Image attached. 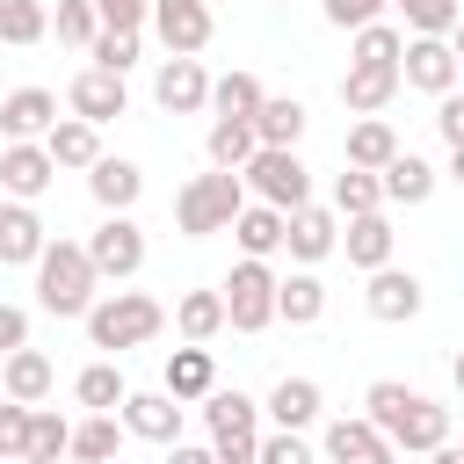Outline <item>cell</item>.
Returning <instances> with one entry per match:
<instances>
[{"mask_svg": "<svg viewBox=\"0 0 464 464\" xmlns=\"http://www.w3.org/2000/svg\"><path fill=\"white\" fill-rule=\"evenodd\" d=\"M399 160V138H392V123L384 116H362L355 130H348V167H362V174H384Z\"/></svg>", "mask_w": 464, "mask_h": 464, "instance_id": "cell-27", "label": "cell"}, {"mask_svg": "<svg viewBox=\"0 0 464 464\" xmlns=\"http://www.w3.org/2000/svg\"><path fill=\"white\" fill-rule=\"evenodd\" d=\"M174 326H181V341H218L225 334V290H188L181 304H174Z\"/></svg>", "mask_w": 464, "mask_h": 464, "instance_id": "cell-28", "label": "cell"}, {"mask_svg": "<svg viewBox=\"0 0 464 464\" xmlns=\"http://www.w3.org/2000/svg\"><path fill=\"white\" fill-rule=\"evenodd\" d=\"M362 304H370V319L399 326V319H413V312H420V276H406V268H377V276H370V290H362Z\"/></svg>", "mask_w": 464, "mask_h": 464, "instance_id": "cell-15", "label": "cell"}, {"mask_svg": "<svg viewBox=\"0 0 464 464\" xmlns=\"http://www.w3.org/2000/svg\"><path fill=\"white\" fill-rule=\"evenodd\" d=\"M58 450H72V428H65L58 413H36V420H29V457H36V464H58ZM29 457H22V464H29Z\"/></svg>", "mask_w": 464, "mask_h": 464, "instance_id": "cell-45", "label": "cell"}, {"mask_svg": "<svg viewBox=\"0 0 464 464\" xmlns=\"http://www.w3.org/2000/svg\"><path fill=\"white\" fill-rule=\"evenodd\" d=\"M160 392H167V399H210V392H218V362H210V348H196V341H188V348H174V355H167V384H160Z\"/></svg>", "mask_w": 464, "mask_h": 464, "instance_id": "cell-21", "label": "cell"}, {"mask_svg": "<svg viewBox=\"0 0 464 464\" xmlns=\"http://www.w3.org/2000/svg\"><path fill=\"white\" fill-rule=\"evenodd\" d=\"M254 413H261V406H254L246 392H210V399H203L218 464H254V457H261V420H254Z\"/></svg>", "mask_w": 464, "mask_h": 464, "instance_id": "cell-4", "label": "cell"}, {"mask_svg": "<svg viewBox=\"0 0 464 464\" xmlns=\"http://www.w3.org/2000/svg\"><path fill=\"white\" fill-rule=\"evenodd\" d=\"M261 102H268V94H261V80H254V72H225V80H210V109H218V116L254 123V116H261Z\"/></svg>", "mask_w": 464, "mask_h": 464, "instance_id": "cell-33", "label": "cell"}, {"mask_svg": "<svg viewBox=\"0 0 464 464\" xmlns=\"http://www.w3.org/2000/svg\"><path fill=\"white\" fill-rule=\"evenodd\" d=\"M326 464H399V450L370 420H334L326 428Z\"/></svg>", "mask_w": 464, "mask_h": 464, "instance_id": "cell-17", "label": "cell"}, {"mask_svg": "<svg viewBox=\"0 0 464 464\" xmlns=\"http://www.w3.org/2000/svg\"><path fill=\"white\" fill-rule=\"evenodd\" d=\"M94 261H87V246H72V239H51L44 246V261H36V304L51 312V319H87L94 312Z\"/></svg>", "mask_w": 464, "mask_h": 464, "instance_id": "cell-1", "label": "cell"}, {"mask_svg": "<svg viewBox=\"0 0 464 464\" xmlns=\"http://www.w3.org/2000/svg\"><path fill=\"white\" fill-rule=\"evenodd\" d=\"M283 246H290L297 261H326V254L341 246V225H334V210H319V203L290 210V225H283Z\"/></svg>", "mask_w": 464, "mask_h": 464, "instance_id": "cell-19", "label": "cell"}, {"mask_svg": "<svg viewBox=\"0 0 464 464\" xmlns=\"http://www.w3.org/2000/svg\"><path fill=\"white\" fill-rule=\"evenodd\" d=\"M14 348H29V312L0 304V355H14Z\"/></svg>", "mask_w": 464, "mask_h": 464, "instance_id": "cell-49", "label": "cell"}, {"mask_svg": "<svg viewBox=\"0 0 464 464\" xmlns=\"http://www.w3.org/2000/svg\"><path fill=\"white\" fill-rule=\"evenodd\" d=\"M203 145H210V167H225V174H246V160L261 152V138H254V123H239V116H218Z\"/></svg>", "mask_w": 464, "mask_h": 464, "instance_id": "cell-26", "label": "cell"}, {"mask_svg": "<svg viewBox=\"0 0 464 464\" xmlns=\"http://www.w3.org/2000/svg\"><path fill=\"white\" fill-rule=\"evenodd\" d=\"M246 210V181L239 174H196L181 196H174V225L188 232V239H210V232H232V218Z\"/></svg>", "mask_w": 464, "mask_h": 464, "instance_id": "cell-2", "label": "cell"}, {"mask_svg": "<svg viewBox=\"0 0 464 464\" xmlns=\"http://www.w3.org/2000/svg\"><path fill=\"white\" fill-rule=\"evenodd\" d=\"M348 261L355 268H392V225H384V210H370V218H348Z\"/></svg>", "mask_w": 464, "mask_h": 464, "instance_id": "cell-30", "label": "cell"}, {"mask_svg": "<svg viewBox=\"0 0 464 464\" xmlns=\"http://www.w3.org/2000/svg\"><path fill=\"white\" fill-rule=\"evenodd\" d=\"M102 29H145L152 22V0H94Z\"/></svg>", "mask_w": 464, "mask_h": 464, "instance_id": "cell-47", "label": "cell"}, {"mask_svg": "<svg viewBox=\"0 0 464 464\" xmlns=\"http://www.w3.org/2000/svg\"><path fill=\"white\" fill-rule=\"evenodd\" d=\"M428 464H464V450H457V442H442V450H435Z\"/></svg>", "mask_w": 464, "mask_h": 464, "instance_id": "cell-52", "label": "cell"}, {"mask_svg": "<svg viewBox=\"0 0 464 464\" xmlns=\"http://www.w3.org/2000/svg\"><path fill=\"white\" fill-rule=\"evenodd\" d=\"M29 420H36V406L0 399V457H7V464H22V457H29Z\"/></svg>", "mask_w": 464, "mask_h": 464, "instance_id": "cell-43", "label": "cell"}, {"mask_svg": "<svg viewBox=\"0 0 464 464\" xmlns=\"http://www.w3.org/2000/svg\"><path fill=\"white\" fill-rule=\"evenodd\" d=\"M72 392H80V406H94V413H116V406L130 399V384H123V370H116V362H87Z\"/></svg>", "mask_w": 464, "mask_h": 464, "instance_id": "cell-36", "label": "cell"}, {"mask_svg": "<svg viewBox=\"0 0 464 464\" xmlns=\"http://www.w3.org/2000/svg\"><path fill=\"white\" fill-rule=\"evenodd\" d=\"M51 123H58V94H51V87H14V94L0 102V138H7V145L51 138Z\"/></svg>", "mask_w": 464, "mask_h": 464, "instance_id": "cell-10", "label": "cell"}, {"mask_svg": "<svg viewBox=\"0 0 464 464\" xmlns=\"http://www.w3.org/2000/svg\"><path fill=\"white\" fill-rule=\"evenodd\" d=\"M319 312H326V283H319V276H283V283H276V319L312 326Z\"/></svg>", "mask_w": 464, "mask_h": 464, "instance_id": "cell-32", "label": "cell"}, {"mask_svg": "<svg viewBox=\"0 0 464 464\" xmlns=\"http://www.w3.org/2000/svg\"><path fill=\"white\" fill-rule=\"evenodd\" d=\"M457 450H464V442H457Z\"/></svg>", "mask_w": 464, "mask_h": 464, "instance_id": "cell-58", "label": "cell"}, {"mask_svg": "<svg viewBox=\"0 0 464 464\" xmlns=\"http://www.w3.org/2000/svg\"><path fill=\"white\" fill-rule=\"evenodd\" d=\"M283 225H290V218H283L276 203H246V210L232 218V239L246 246V261H268V254L283 246Z\"/></svg>", "mask_w": 464, "mask_h": 464, "instance_id": "cell-24", "label": "cell"}, {"mask_svg": "<svg viewBox=\"0 0 464 464\" xmlns=\"http://www.w3.org/2000/svg\"><path fill=\"white\" fill-rule=\"evenodd\" d=\"M442 442H450V406H435V399H413L406 420L392 428V450L399 457H435Z\"/></svg>", "mask_w": 464, "mask_h": 464, "instance_id": "cell-13", "label": "cell"}, {"mask_svg": "<svg viewBox=\"0 0 464 464\" xmlns=\"http://www.w3.org/2000/svg\"><path fill=\"white\" fill-rule=\"evenodd\" d=\"M457 392H464V348H457Z\"/></svg>", "mask_w": 464, "mask_h": 464, "instance_id": "cell-55", "label": "cell"}, {"mask_svg": "<svg viewBox=\"0 0 464 464\" xmlns=\"http://www.w3.org/2000/svg\"><path fill=\"white\" fill-rule=\"evenodd\" d=\"M254 138H261V145H283V152H297V138H304V102H290V94H268V102H261V116H254Z\"/></svg>", "mask_w": 464, "mask_h": 464, "instance_id": "cell-29", "label": "cell"}, {"mask_svg": "<svg viewBox=\"0 0 464 464\" xmlns=\"http://www.w3.org/2000/svg\"><path fill=\"white\" fill-rule=\"evenodd\" d=\"M94 36H102V14H94V0H58V44H72V51H94Z\"/></svg>", "mask_w": 464, "mask_h": 464, "instance_id": "cell-41", "label": "cell"}, {"mask_svg": "<svg viewBox=\"0 0 464 464\" xmlns=\"http://www.w3.org/2000/svg\"><path fill=\"white\" fill-rule=\"evenodd\" d=\"M87 58H94L102 72H130V65H138V29H102Z\"/></svg>", "mask_w": 464, "mask_h": 464, "instance_id": "cell-44", "label": "cell"}, {"mask_svg": "<svg viewBox=\"0 0 464 464\" xmlns=\"http://www.w3.org/2000/svg\"><path fill=\"white\" fill-rule=\"evenodd\" d=\"M87 261H94V276H138L145 268V232L130 225V218H102L94 225V239H87Z\"/></svg>", "mask_w": 464, "mask_h": 464, "instance_id": "cell-7", "label": "cell"}, {"mask_svg": "<svg viewBox=\"0 0 464 464\" xmlns=\"http://www.w3.org/2000/svg\"><path fill=\"white\" fill-rule=\"evenodd\" d=\"M268 413H276V428H290V435L312 428V420H319V384H312V377H283V384L268 392Z\"/></svg>", "mask_w": 464, "mask_h": 464, "instance_id": "cell-31", "label": "cell"}, {"mask_svg": "<svg viewBox=\"0 0 464 464\" xmlns=\"http://www.w3.org/2000/svg\"><path fill=\"white\" fill-rule=\"evenodd\" d=\"M254 464H319V457L304 450V435L276 428V435H261V457H254Z\"/></svg>", "mask_w": 464, "mask_h": 464, "instance_id": "cell-46", "label": "cell"}, {"mask_svg": "<svg viewBox=\"0 0 464 464\" xmlns=\"http://www.w3.org/2000/svg\"><path fill=\"white\" fill-rule=\"evenodd\" d=\"M51 29L44 0H0V44H36Z\"/></svg>", "mask_w": 464, "mask_h": 464, "instance_id": "cell-40", "label": "cell"}, {"mask_svg": "<svg viewBox=\"0 0 464 464\" xmlns=\"http://www.w3.org/2000/svg\"><path fill=\"white\" fill-rule=\"evenodd\" d=\"M87 188H94V203H102L109 218H130V203H138V188H145V174H138L130 160H109V152H102V160L87 167Z\"/></svg>", "mask_w": 464, "mask_h": 464, "instance_id": "cell-18", "label": "cell"}, {"mask_svg": "<svg viewBox=\"0 0 464 464\" xmlns=\"http://www.w3.org/2000/svg\"><path fill=\"white\" fill-rule=\"evenodd\" d=\"M0 384H7V399L36 406V399H51L58 370H51V355H44V348H14V355H7V370H0Z\"/></svg>", "mask_w": 464, "mask_h": 464, "instance_id": "cell-22", "label": "cell"}, {"mask_svg": "<svg viewBox=\"0 0 464 464\" xmlns=\"http://www.w3.org/2000/svg\"><path fill=\"white\" fill-rule=\"evenodd\" d=\"M276 268L268 261H239L232 276H225V326H239V334H261L268 319H276Z\"/></svg>", "mask_w": 464, "mask_h": 464, "instance_id": "cell-6", "label": "cell"}, {"mask_svg": "<svg viewBox=\"0 0 464 464\" xmlns=\"http://www.w3.org/2000/svg\"><path fill=\"white\" fill-rule=\"evenodd\" d=\"M384 7H392V0H326V22H334V29H370Z\"/></svg>", "mask_w": 464, "mask_h": 464, "instance_id": "cell-48", "label": "cell"}, {"mask_svg": "<svg viewBox=\"0 0 464 464\" xmlns=\"http://www.w3.org/2000/svg\"><path fill=\"white\" fill-rule=\"evenodd\" d=\"M0 152H7V138H0Z\"/></svg>", "mask_w": 464, "mask_h": 464, "instance_id": "cell-56", "label": "cell"}, {"mask_svg": "<svg viewBox=\"0 0 464 464\" xmlns=\"http://www.w3.org/2000/svg\"><path fill=\"white\" fill-rule=\"evenodd\" d=\"M116 442H123L116 413H94V420H80V428H72V457H80V464H109V457H116Z\"/></svg>", "mask_w": 464, "mask_h": 464, "instance_id": "cell-38", "label": "cell"}, {"mask_svg": "<svg viewBox=\"0 0 464 464\" xmlns=\"http://www.w3.org/2000/svg\"><path fill=\"white\" fill-rule=\"evenodd\" d=\"M44 152H51L58 167H94V160H102V130L80 123V116H58L51 138H44Z\"/></svg>", "mask_w": 464, "mask_h": 464, "instance_id": "cell-25", "label": "cell"}, {"mask_svg": "<svg viewBox=\"0 0 464 464\" xmlns=\"http://www.w3.org/2000/svg\"><path fill=\"white\" fill-rule=\"evenodd\" d=\"M450 174H457V181H464V152H450Z\"/></svg>", "mask_w": 464, "mask_h": 464, "instance_id": "cell-54", "label": "cell"}, {"mask_svg": "<svg viewBox=\"0 0 464 464\" xmlns=\"http://www.w3.org/2000/svg\"><path fill=\"white\" fill-rule=\"evenodd\" d=\"M457 72H464V65H457L450 36H413L406 58H399V80H406V87H428V94H450Z\"/></svg>", "mask_w": 464, "mask_h": 464, "instance_id": "cell-9", "label": "cell"}, {"mask_svg": "<svg viewBox=\"0 0 464 464\" xmlns=\"http://www.w3.org/2000/svg\"><path fill=\"white\" fill-rule=\"evenodd\" d=\"M65 102H72V116H80V123H94V130H102V123H116V116H123V72L87 65V72L72 80V94H65Z\"/></svg>", "mask_w": 464, "mask_h": 464, "instance_id": "cell-12", "label": "cell"}, {"mask_svg": "<svg viewBox=\"0 0 464 464\" xmlns=\"http://www.w3.org/2000/svg\"><path fill=\"white\" fill-rule=\"evenodd\" d=\"M334 210H341V218H370V210H384V181L362 174V167H348V174L334 181Z\"/></svg>", "mask_w": 464, "mask_h": 464, "instance_id": "cell-37", "label": "cell"}, {"mask_svg": "<svg viewBox=\"0 0 464 464\" xmlns=\"http://www.w3.org/2000/svg\"><path fill=\"white\" fill-rule=\"evenodd\" d=\"M413 399H420V392H406V384H399V377H377V384H370V392H362V406H370V413H362V420H370V428H377V435H384V442H392V428H399V420H406V406H413Z\"/></svg>", "mask_w": 464, "mask_h": 464, "instance_id": "cell-35", "label": "cell"}, {"mask_svg": "<svg viewBox=\"0 0 464 464\" xmlns=\"http://www.w3.org/2000/svg\"><path fill=\"white\" fill-rule=\"evenodd\" d=\"M167 326V312H160V297H145V290H116V297H102L94 312H87V341L94 348H145L152 334Z\"/></svg>", "mask_w": 464, "mask_h": 464, "instance_id": "cell-3", "label": "cell"}, {"mask_svg": "<svg viewBox=\"0 0 464 464\" xmlns=\"http://www.w3.org/2000/svg\"><path fill=\"white\" fill-rule=\"evenodd\" d=\"M44 246H51V239H44V218H36L29 203H0V261H14V268L29 261V268H36Z\"/></svg>", "mask_w": 464, "mask_h": 464, "instance_id": "cell-20", "label": "cell"}, {"mask_svg": "<svg viewBox=\"0 0 464 464\" xmlns=\"http://www.w3.org/2000/svg\"><path fill=\"white\" fill-rule=\"evenodd\" d=\"M399 58H406V36H399L392 22L355 29V65H399Z\"/></svg>", "mask_w": 464, "mask_h": 464, "instance_id": "cell-42", "label": "cell"}, {"mask_svg": "<svg viewBox=\"0 0 464 464\" xmlns=\"http://www.w3.org/2000/svg\"><path fill=\"white\" fill-rule=\"evenodd\" d=\"M152 29L174 58H196L210 44V0H152Z\"/></svg>", "mask_w": 464, "mask_h": 464, "instance_id": "cell-8", "label": "cell"}, {"mask_svg": "<svg viewBox=\"0 0 464 464\" xmlns=\"http://www.w3.org/2000/svg\"><path fill=\"white\" fill-rule=\"evenodd\" d=\"M167 464H218V450H196V442H174V457Z\"/></svg>", "mask_w": 464, "mask_h": 464, "instance_id": "cell-51", "label": "cell"}, {"mask_svg": "<svg viewBox=\"0 0 464 464\" xmlns=\"http://www.w3.org/2000/svg\"><path fill=\"white\" fill-rule=\"evenodd\" d=\"M435 123H442V138H450V152H464V94H442V109H435Z\"/></svg>", "mask_w": 464, "mask_h": 464, "instance_id": "cell-50", "label": "cell"}, {"mask_svg": "<svg viewBox=\"0 0 464 464\" xmlns=\"http://www.w3.org/2000/svg\"><path fill=\"white\" fill-rule=\"evenodd\" d=\"M377 181H384V196H392V203H428V196H435V167H428V160H413V152H399Z\"/></svg>", "mask_w": 464, "mask_h": 464, "instance_id": "cell-34", "label": "cell"}, {"mask_svg": "<svg viewBox=\"0 0 464 464\" xmlns=\"http://www.w3.org/2000/svg\"><path fill=\"white\" fill-rule=\"evenodd\" d=\"M239 181H246L261 203H276L283 218L312 203V174H304V160H297V152H283V145H261V152L246 160V174H239Z\"/></svg>", "mask_w": 464, "mask_h": 464, "instance_id": "cell-5", "label": "cell"}, {"mask_svg": "<svg viewBox=\"0 0 464 464\" xmlns=\"http://www.w3.org/2000/svg\"><path fill=\"white\" fill-rule=\"evenodd\" d=\"M123 428L145 435V442H181V399H167V392H130V399H123Z\"/></svg>", "mask_w": 464, "mask_h": 464, "instance_id": "cell-16", "label": "cell"}, {"mask_svg": "<svg viewBox=\"0 0 464 464\" xmlns=\"http://www.w3.org/2000/svg\"><path fill=\"white\" fill-rule=\"evenodd\" d=\"M152 102H160L167 116H196V109L210 102V72H203L196 58H167L160 80H152Z\"/></svg>", "mask_w": 464, "mask_h": 464, "instance_id": "cell-11", "label": "cell"}, {"mask_svg": "<svg viewBox=\"0 0 464 464\" xmlns=\"http://www.w3.org/2000/svg\"><path fill=\"white\" fill-rule=\"evenodd\" d=\"M29 464H36V457H29Z\"/></svg>", "mask_w": 464, "mask_h": 464, "instance_id": "cell-57", "label": "cell"}, {"mask_svg": "<svg viewBox=\"0 0 464 464\" xmlns=\"http://www.w3.org/2000/svg\"><path fill=\"white\" fill-rule=\"evenodd\" d=\"M51 174H58V160H51L44 145H7V152H0V188H7L14 203H36V196L51 188Z\"/></svg>", "mask_w": 464, "mask_h": 464, "instance_id": "cell-14", "label": "cell"}, {"mask_svg": "<svg viewBox=\"0 0 464 464\" xmlns=\"http://www.w3.org/2000/svg\"><path fill=\"white\" fill-rule=\"evenodd\" d=\"M392 7L406 14V29H413V36H457V22H464V14H457V0H392Z\"/></svg>", "mask_w": 464, "mask_h": 464, "instance_id": "cell-39", "label": "cell"}, {"mask_svg": "<svg viewBox=\"0 0 464 464\" xmlns=\"http://www.w3.org/2000/svg\"><path fill=\"white\" fill-rule=\"evenodd\" d=\"M450 51H457V65H464V22H457V36H450Z\"/></svg>", "mask_w": 464, "mask_h": 464, "instance_id": "cell-53", "label": "cell"}, {"mask_svg": "<svg viewBox=\"0 0 464 464\" xmlns=\"http://www.w3.org/2000/svg\"><path fill=\"white\" fill-rule=\"evenodd\" d=\"M392 94H399V65H348V80H341V102L355 116H377Z\"/></svg>", "mask_w": 464, "mask_h": 464, "instance_id": "cell-23", "label": "cell"}]
</instances>
